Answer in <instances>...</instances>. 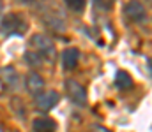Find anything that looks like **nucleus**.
Wrapping results in <instances>:
<instances>
[{
	"instance_id": "nucleus-1",
	"label": "nucleus",
	"mask_w": 152,
	"mask_h": 132,
	"mask_svg": "<svg viewBox=\"0 0 152 132\" xmlns=\"http://www.w3.org/2000/svg\"><path fill=\"white\" fill-rule=\"evenodd\" d=\"M27 32V19L20 12H7L0 21V34L4 37L23 35Z\"/></svg>"
},
{
	"instance_id": "nucleus-6",
	"label": "nucleus",
	"mask_w": 152,
	"mask_h": 132,
	"mask_svg": "<svg viewBox=\"0 0 152 132\" xmlns=\"http://www.w3.org/2000/svg\"><path fill=\"white\" fill-rule=\"evenodd\" d=\"M0 83L7 88V90H16L18 88V83H20V76H18V72L11 65L0 67Z\"/></svg>"
},
{
	"instance_id": "nucleus-7",
	"label": "nucleus",
	"mask_w": 152,
	"mask_h": 132,
	"mask_svg": "<svg viewBox=\"0 0 152 132\" xmlns=\"http://www.w3.org/2000/svg\"><path fill=\"white\" fill-rule=\"evenodd\" d=\"M78 60H80V51L76 48H67L62 51V65L66 71H73L78 65Z\"/></svg>"
},
{
	"instance_id": "nucleus-9",
	"label": "nucleus",
	"mask_w": 152,
	"mask_h": 132,
	"mask_svg": "<svg viewBox=\"0 0 152 132\" xmlns=\"http://www.w3.org/2000/svg\"><path fill=\"white\" fill-rule=\"evenodd\" d=\"M32 127H34V132H55L57 123L51 118H36L32 122Z\"/></svg>"
},
{
	"instance_id": "nucleus-14",
	"label": "nucleus",
	"mask_w": 152,
	"mask_h": 132,
	"mask_svg": "<svg viewBox=\"0 0 152 132\" xmlns=\"http://www.w3.org/2000/svg\"><path fill=\"white\" fill-rule=\"evenodd\" d=\"M88 132H112V131H108L106 127H101V125H92L88 129Z\"/></svg>"
},
{
	"instance_id": "nucleus-4",
	"label": "nucleus",
	"mask_w": 152,
	"mask_h": 132,
	"mask_svg": "<svg viewBox=\"0 0 152 132\" xmlns=\"http://www.w3.org/2000/svg\"><path fill=\"white\" fill-rule=\"evenodd\" d=\"M124 14L131 19V21H143L147 18V11L143 7L142 2L138 0H129L126 5H124Z\"/></svg>"
},
{
	"instance_id": "nucleus-3",
	"label": "nucleus",
	"mask_w": 152,
	"mask_h": 132,
	"mask_svg": "<svg viewBox=\"0 0 152 132\" xmlns=\"http://www.w3.org/2000/svg\"><path fill=\"white\" fill-rule=\"evenodd\" d=\"M66 92H67L69 99L75 102L76 106H80V107L87 106V92L80 83H76L75 79H67L66 81Z\"/></svg>"
},
{
	"instance_id": "nucleus-16",
	"label": "nucleus",
	"mask_w": 152,
	"mask_h": 132,
	"mask_svg": "<svg viewBox=\"0 0 152 132\" xmlns=\"http://www.w3.org/2000/svg\"><path fill=\"white\" fill-rule=\"evenodd\" d=\"M0 132H4V129H2V127H0Z\"/></svg>"
},
{
	"instance_id": "nucleus-13",
	"label": "nucleus",
	"mask_w": 152,
	"mask_h": 132,
	"mask_svg": "<svg viewBox=\"0 0 152 132\" xmlns=\"http://www.w3.org/2000/svg\"><path fill=\"white\" fill-rule=\"evenodd\" d=\"M94 2H96L97 7H101V9H104V11H108V9L113 5V0H94Z\"/></svg>"
},
{
	"instance_id": "nucleus-12",
	"label": "nucleus",
	"mask_w": 152,
	"mask_h": 132,
	"mask_svg": "<svg viewBox=\"0 0 152 132\" xmlns=\"http://www.w3.org/2000/svg\"><path fill=\"white\" fill-rule=\"evenodd\" d=\"M25 56H27V62L28 63H34V65H39L41 63V60H39V55L37 53H25Z\"/></svg>"
},
{
	"instance_id": "nucleus-2",
	"label": "nucleus",
	"mask_w": 152,
	"mask_h": 132,
	"mask_svg": "<svg viewBox=\"0 0 152 132\" xmlns=\"http://www.w3.org/2000/svg\"><path fill=\"white\" fill-rule=\"evenodd\" d=\"M30 44H32V48L36 49V53H37L39 56H42V58L48 56L50 60H53V56H55V46H53V43L46 35H42V34L32 35Z\"/></svg>"
},
{
	"instance_id": "nucleus-10",
	"label": "nucleus",
	"mask_w": 152,
	"mask_h": 132,
	"mask_svg": "<svg viewBox=\"0 0 152 132\" xmlns=\"http://www.w3.org/2000/svg\"><path fill=\"white\" fill-rule=\"evenodd\" d=\"M115 87L118 90H129L133 87V79L126 71H117L115 74Z\"/></svg>"
},
{
	"instance_id": "nucleus-8",
	"label": "nucleus",
	"mask_w": 152,
	"mask_h": 132,
	"mask_svg": "<svg viewBox=\"0 0 152 132\" xmlns=\"http://www.w3.org/2000/svg\"><path fill=\"white\" fill-rule=\"evenodd\" d=\"M42 88H44V79L39 76L37 72H30L27 76V90L32 95H37V93L42 92Z\"/></svg>"
},
{
	"instance_id": "nucleus-15",
	"label": "nucleus",
	"mask_w": 152,
	"mask_h": 132,
	"mask_svg": "<svg viewBox=\"0 0 152 132\" xmlns=\"http://www.w3.org/2000/svg\"><path fill=\"white\" fill-rule=\"evenodd\" d=\"M2 9H4V5H2V2H0V14H2Z\"/></svg>"
},
{
	"instance_id": "nucleus-11",
	"label": "nucleus",
	"mask_w": 152,
	"mask_h": 132,
	"mask_svg": "<svg viewBox=\"0 0 152 132\" xmlns=\"http://www.w3.org/2000/svg\"><path fill=\"white\" fill-rule=\"evenodd\" d=\"M66 2V5L71 9V11H75V12H81L83 9H85V4H87V0H64Z\"/></svg>"
},
{
	"instance_id": "nucleus-5",
	"label": "nucleus",
	"mask_w": 152,
	"mask_h": 132,
	"mask_svg": "<svg viewBox=\"0 0 152 132\" xmlns=\"http://www.w3.org/2000/svg\"><path fill=\"white\" fill-rule=\"evenodd\" d=\"M58 93L55 90H50V92H41L36 95V106H37L41 111H50L51 107L57 106L58 102Z\"/></svg>"
}]
</instances>
